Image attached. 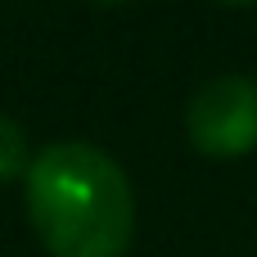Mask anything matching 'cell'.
I'll return each instance as SVG.
<instances>
[{
    "instance_id": "obj_3",
    "label": "cell",
    "mask_w": 257,
    "mask_h": 257,
    "mask_svg": "<svg viewBox=\"0 0 257 257\" xmlns=\"http://www.w3.org/2000/svg\"><path fill=\"white\" fill-rule=\"evenodd\" d=\"M32 158H27V136L14 117L0 113V185L14 181V176H27Z\"/></svg>"
},
{
    "instance_id": "obj_4",
    "label": "cell",
    "mask_w": 257,
    "mask_h": 257,
    "mask_svg": "<svg viewBox=\"0 0 257 257\" xmlns=\"http://www.w3.org/2000/svg\"><path fill=\"white\" fill-rule=\"evenodd\" d=\"M221 5H257V0H221Z\"/></svg>"
},
{
    "instance_id": "obj_5",
    "label": "cell",
    "mask_w": 257,
    "mask_h": 257,
    "mask_svg": "<svg viewBox=\"0 0 257 257\" xmlns=\"http://www.w3.org/2000/svg\"><path fill=\"white\" fill-rule=\"evenodd\" d=\"M99 5H122V0H99Z\"/></svg>"
},
{
    "instance_id": "obj_2",
    "label": "cell",
    "mask_w": 257,
    "mask_h": 257,
    "mask_svg": "<svg viewBox=\"0 0 257 257\" xmlns=\"http://www.w3.org/2000/svg\"><path fill=\"white\" fill-rule=\"evenodd\" d=\"M185 136L208 158H239L257 149V81L239 72L203 81L185 104Z\"/></svg>"
},
{
    "instance_id": "obj_1",
    "label": "cell",
    "mask_w": 257,
    "mask_h": 257,
    "mask_svg": "<svg viewBox=\"0 0 257 257\" xmlns=\"http://www.w3.org/2000/svg\"><path fill=\"white\" fill-rule=\"evenodd\" d=\"M27 217L50 257H122L136 235L126 172L86 140L45 145L27 167Z\"/></svg>"
}]
</instances>
